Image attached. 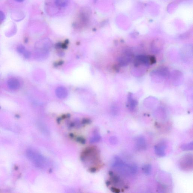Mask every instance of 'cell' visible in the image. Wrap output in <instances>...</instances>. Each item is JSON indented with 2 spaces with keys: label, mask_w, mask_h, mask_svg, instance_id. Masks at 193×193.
Instances as JSON below:
<instances>
[{
  "label": "cell",
  "mask_w": 193,
  "mask_h": 193,
  "mask_svg": "<svg viewBox=\"0 0 193 193\" xmlns=\"http://www.w3.org/2000/svg\"><path fill=\"white\" fill-rule=\"evenodd\" d=\"M112 166L123 175L127 176L129 173L131 174L130 165L124 163L119 157H115Z\"/></svg>",
  "instance_id": "obj_1"
},
{
  "label": "cell",
  "mask_w": 193,
  "mask_h": 193,
  "mask_svg": "<svg viewBox=\"0 0 193 193\" xmlns=\"http://www.w3.org/2000/svg\"><path fill=\"white\" fill-rule=\"evenodd\" d=\"M156 58L153 56L139 55L135 58L134 64L136 66L144 65H150L156 63Z\"/></svg>",
  "instance_id": "obj_2"
},
{
  "label": "cell",
  "mask_w": 193,
  "mask_h": 193,
  "mask_svg": "<svg viewBox=\"0 0 193 193\" xmlns=\"http://www.w3.org/2000/svg\"><path fill=\"white\" fill-rule=\"evenodd\" d=\"M192 157L187 155L183 157L180 162V167L183 169H187L192 167Z\"/></svg>",
  "instance_id": "obj_3"
},
{
  "label": "cell",
  "mask_w": 193,
  "mask_h": 193,
  "mask_svg": "<svg viewBox=\"0 0 193 193\" xmlns=\"http://www.w3.org/2000/svg\"><path fill=\"white\" fill-rule=\"evenodd\" d=\"M136 148L139 151L145 150L147 149L146 141L144 137L140 136L137 137L135 139Z\"/></svg>",
  "instance_id": "obj_4"
},
{
  "label": "cell",
  "mask_w": 193,
  "mask_h": 193,
  "mask_svg": "<svg viewBox=\"0 0 193 193\" xmlns=\"http://www.w3.org/2000/svg\"><path fill=\"white\" fill-rule=\"evenodd\" d=\"M166 144L165 142H160L154 147L156 154L159 157H163L165 156Z\"/></svg>",
  "instance_id": "obj_5"
},
{
  "label": "cell",
  "mask_w": 193,
  "mask_h": 193,
  "mask_svg": "<svg viewBox=\"0 0 193 193\" xmlns=\"http://www.w3.org/2000/svg\"><path fill=\"white\" fill-rule=\"evenodd\" d=\"M20 85V82L16 78H10L8 81V86L10 89L12 90H17Z\"/></svg>",
  "instance_id": "obj_6"
},
{
  "label": "cell",
  "mask_w": 193,
  "mask_h": 193,
  "mask_svg": "<svg viewBox=\"0 0 193 193\" xmlns=\"http://www.w3.org/2000/svg\"><path fill=\"white\" fill-rule=\"evenodd\" d=\"M137 105V102L135 100L133 99L132 95H129L128 101L127 106L129 110L133 111Z\"/></svg>",
  "instance_id": "obj_7"
},
{
  "label": "cell",
  "mask_w": 193,
  "mask_h": 193,
  "mask_svg": "<svg viewBox=\"0 0 193 193\" xmlns=\"http://www.w3.org/2000/svg\"><path fill=\"white\" fill-rule=\"evenodd\" d=\"M57 96L60 98H63L67 96V91L63 87H59L57 90Z\"/></svg>",
  "instance_id": "obj_8"
},
{
  "label": "cell",
  "mask_w": 193,
  "mask_h": 193,
  "mask_svg": "<svg viewBox=\"0 0 193 193\" xmlns=\"http://www.w3.org/2000/svg\"><path fill=\"white\" fill-rule=\"evenodd\" d=\"M142 170L144 174L146 175L150 174L152 171L151 165L149 164L145 165L142 167Z\"/></svg>",
  "instance_id": "obj_9"
},
{
  "label": "cell",
  "mask_w": 193,
  "mask_h": 193,
  "mask_svg": "<svg viewBox=\"0 0 193 193\" xmlns=\"http://www.w3.org/2000/svg\"><path fill=\"white\" fill-rule=\"evenodd\" d=\"M193 142H191L187 144L182 145L181 148L183 151H192L193 149Z\"/></svg>",
  "instance_id": "obj_10"
},
{
  "label": "cell",
  "mask_w": 193,
  "mask_h": 193,
  "mask_svg": "<svg viewBox=\"0 0 193 193\" xmlns=\"http://www.w3.org/2000/svg\"><path fill=\"white\" fill-rule=\"evenodd\" d=\"M130 169L131 174H135L138 172V167L135 164H132L130 165Z\"/></svg>",
  "instance_id": "obj_11"
},
{
  "label": "cell",
  "mask_w": 193,
  "mask_h": 193,
  "mask_svg": "<svg viewBox=\"0 0 193 193\" xmlns=\"http://www.w3.org/2000/svg\"><path fill=\"white\" fill-rule=\"evenodd\" d=\"M101 139V137L99 135L96 134V135L94 136L92 138L90 139V142L91 143H95V142H97L100 140Z\"/></svg>",
  "instance_id": "obj_12"
},
{
  "label": "cell",
  "mask_w": 193,
  "mask_h": 193,
  "mask_svg": "<svg viewBox=\"0 0 193 193\" xmlns=\"http://www.w3.org/2000/svg\"><path fill=\"white\" fill-rule=\"evenodd\" d=\"M17 52L20 54H23L25 51V47L22 45H19L17 47Z\"/></svg>",
  "instance_id": "obj_13"
},
{
  "label": "cell",
  "mask_w": 193,
  "mask_h": 193,
  "mask_svg": "<svg viewBox=\"0 0 193 193\" xmlns=\"http://www.w3.org/2000/svg\"><path fill=\"white\" fill-rule=\"evenodd\" d=\"M56 3L60 7L65 6L67 3V0H56Z\"/></svg>",
  "instance_id": "obj_14"
},
{
  "label": "cell",
  "mask_w": 193,
  "mask_h": 193,
  "mask_svg": "<svg viewBox=\"0 0 193 193\" xmlns=\"http://www.w3.org/2000/svg\"><path fill=\"white\" fill-rule=\"evenodd\" d=\"M77 141L81 143V144H84L86 143V140L84 138L82 137H78L76 138Z\"/></svg>",
  "instance_id": "obj_15"
},
{
  "label": "cell",
  "mask_w": 193,
  "mask_h": 193,
  "mask_svg": "<svg viewBox=\"0 0 193 193\" xmlns=\"http://www.w3.org/2000/svg\"><path fill=\"white\" fill-rule=\"evenodd\" d=\"M23 54L24 57L26 59H28V58H30V56H31V53H30V52L28 51H25Z\"/></svg>",
  "instance_id": "obj_16"
},
{
  "label": "cell",
  "mask_w": 193,
  "mask_h": 193,
  "mask_svg": "<svg viewBox=\"0 0 193 193\" xmlns=\"http://www.w3.org/2000/svg\"><path fill=\"white\" fill-rule=\"evenodd\" d=\"M6 16L3 11H0V22L3 21L5 19Z\"/></svg>",
  "instance_id": "obj_17"
},
{
  "label": "cell",
  "mask_w": 193,
  "mask_h": 193,
  "mask_svg": "<svg viewBox=\"0 0 193 193\" xmlns=\"http://www.w3.org/2000/svg\"><path fill=\"white\" fill-rule=\"evenodd\" d=\"M91 123V120L88 119H84L82 123V124H88Z\"/></svg>",
  "instance_id": "obj_18"
},
{
  "label": "cell",
  "mask_w": 193,
  "mask_h": 193,
  "mask_svg": "<svg viewBox=\"0 0 193 193\" xmlns=\"http://www.w3.org/2000/svg\"><path fill=\"white\" fill-rule=\"evenodd\" d=\"M111 191L112 192L115 193H119L120 192V190H119V189L117 188L116 187H112L111 189H110Z\"/></svg>",
  "instance_id": "obj_19"
},
{
  "label": "cell",
  "mask_w": 193,
  "mask_h": 193,
  "mask_svg": "<svg viewBox=\"0 0 193 193\" xmlns=\"http://www.w3.org/2000/svg\"><path fill=\"white\" fill-rule=\"evenodd\" d=\"M110 140V142H111L112 144H115L117 143V139L115 137H112Z\"/></svg>",
  "instance_id": "obj_20"
},
{
  "label": "cell",
  "mask_w": 193,
  "mask_h": 193,
  "mask_svg": "<svg viewBox=\"0 0 193 193\" xmlns=\"http://www.w3.org/2000/svg\"><path fill=\"white\" fill-rule=\"evenodd\" d=\"M97 168L95 167H92L89 169V171L91 172H95L97 171Z\"/></svg>",
  "instance_id": "obj_21"
},
{
  "label": "cell",
  "mask_w": 193,
  "mask_h": 193,
  "mask_svg": "<svg viewBox=\"0 0 193 193\" xmlns=\"http://www.w3.org/2000/svg\"><path fill=\"white\" fill-rule=\"evenodd\" d=\"M62 119V118H58V119H57V123H58V124H60V123Z\"/></svg>",
  "instance_id": "obj_22"
},
{
  "label": "cell",
  "mask_w": 193,
  "mask_h": 193,
  "mask_svg": "<svg viewBox=\"0 0 193 193\" xmlns=\"http://www.w3.org/2000/svg\"><path fill=\"white\" fill-rule=\"evenodd\" d=\"M15 1L18 2H24L25 0H15Z\"/></svg>",
  "instance_id": "obj_23"
},
{
  "label": "cell",
  "mask_w": 193,
  "mask_h": 193,
  "mask_svg": "<svg viewBox=\"0 0 193 193\" xmlns=\"http://www.w3.org/2000/svg\"><path fill=\"white\" fill-rule=\"evenodd\" d=\"M74 135L72 134V133H71V134H69V136L71 138H72L74 137Z\"/></svg>",
  "instance_id": "obj_24"
},
{
  "label": "cell",
  "mask_w": 193,
  "mask_h": 193,
  "mask_svg": "<svg viewBox=\"0 0 193 193\" xmlns=\"http://www.w3.org/2000/svg\"><path fill=\"white\" fill-rule=\"evenodd\" d=\"M106 185H107L108 186H109V185H110V181H107V182H106Z\"/></svg>",
  "instance_id": "obj_25"
}]
</instances>
